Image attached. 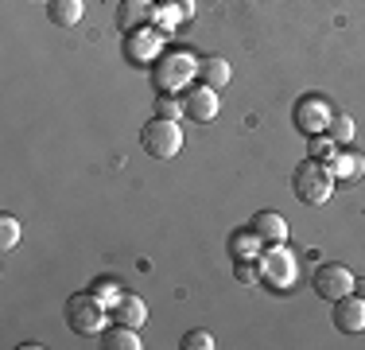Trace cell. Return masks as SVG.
Listing matches in <instances>:
<instances>
[{
  "label": "cell",
  "instance_id": "cell-10",
  "mask_svg": "<svg viewBox=\"0 0 365 350\" xmlns=\"http://www.w3.org/2000/svg\"><path fill=\"white\" fill-rule=\"evenodd\" d=\"M195 78L202 86H210V90H222V86H230L233 66L225 63L222 55H206V59H198V63H195Z\"/></svg>",
  "mask_w": 365,
  "mask_h": 350
},
{
  "label": "cell",
  "instance_id": "cell-21",
  "mask_svg": "<svg viewBox=\"0 0 365 350\" xmlns=\"http://www.w3.org/2000/svg\"><path fill=\"white\" fill-rule=\"evenodd\" d=\"M182 113H187V105L175 101V98H168V94H160L155 98V117H168V121H179Z\"/></svg>",
  "mask_w": 365,
  "mask_h": 350
},
{
  "label": "cell",
  "instance_id": "cell-16",
  "mask_svg": "<svg viewBox=\"0 0 365 350\" xmlns=\"http://www.w3.org/2000/svg\"><path fill=\"white\" fill-rule=\"evenodd\" d=\"M101 346L106 350H140V335H136V327H125V323H117L113 331L101 335Z\"/></svg>",
  "mask_w": 365,
  "mask_h": 350
},
{
  "label": "cell",
  "instance_id": "cell-5",
  "mask_svg": "<svg viewBox=\"0 0 365 350\" xmlns=\"http://www.w3.org/2000/svg\"><path fill=\"white\" fill-rule=\"evenodd\" d=\"M257 269H260V280H268V284H276V288H288L295 280V257L284 249V241L264 245L260 257H257Z\"/></svg>",
  "mask_w": 365,
  "mask_h": 350
},
{
  "label": "cell",
  "instance_id": "cell-20",
  "mask_svg": "<svg viewBox=\"0 0 365 350\" xmlns=\"http://www.w3.org/2000/svg\"><path fill=\"white\" fill-rule=\"evenodd\" d=\"M20 218H12V214H0V249L4 253H12L16 245H20Z\"/></svg>",
  "mask_w": 365,
  "mask_h": 350
},
{
  "label": "cell",
  "instance_id": "cell-13",
  "mask_svg": "<svg viewBox=\"0 0 365 350\" xmlns=\"http://www.w3.org/2000/svg\"><path fill=\"white\" fill-rule=\"evenodd\" d=\"M253 234L264 245H276V241H288V222H284L276 210H260V214L253 218Z\"/></svg>",
  "mask_w": 365,
  "mask_h": 350
},
{
  "label": "cell",
  "instance_id": "cell-2",
  "mask_svg": "<svg viewBox=\"0 0 365 350\" xmlns=\"http://www.w3.org/2000/svg\"><path fill=\"white\" fill-rule=\"evenodd\" d=\"M140 144L152 160H175L182 152V129L179 121H168V117H152L148 125L140 129Z\"/></svg>",
  "mask_w": 365,
  "mask_h": 350
},
{
  "label": "cell",
  "instance_id": "cell-3",
  "mask_svg": "<svg viewBox=\"0 0 365 350\" xmlns=\"http://www.w3.org/2000/svg\"><path fill=\"white\" fill-rule=\"evenodd\" d=\"M106 315H109V308L93 292H78L66 300V323H71L74 335H98L106 327Z\"/></svg>",
  "mask_w": 365,
  "mask_h": 350
},
{
  "label": "cell",
  "instance_id": "cell-4",
  "mask_svg": "<svg viewBox=\"0 0 365 350\" xmlns=\"http://www.w3.org/2000/svg\"><path fill=\"white\" fill-rule=\"evenodd\" d=\"M354 280H358V276H354L346 265L330 261V265H319V269H315V276H311V288H315L319 300L334 304V300H342V296L354 292Z\"/></svg>",
  "mask_w": 365,
  "mask_h": 350
},
{
  "label": "cell",
  "instance_id": "cell-26",
  "mask_svg": "<svg viewBox=\"0 0 365 350\" xmlns=\"http://www.w3.org/2000/svg\"><path fill=\"white\" fill-rule=\"evenodd\" d=\"M354 296H361V300H365V276L354 280Z\"/></svg>",
  "mask_w": 365,
  "mask_h": 350
},
{
  "label": "cell",
  "instance_id": "cell-23",
  "mask_svg": "<svg viewBox=\"0 0 365 350\" xmlns=\"http://www.w3.org/2000/svg\"><path fill=\"white\" fill-rule=\"evenodd\" d=\"M182 346L187 350H214V335L210 331H187V335H182Z\"/></svg>",
  "mask_w": 365,
  "mask_h": 350
},
{
  "label": "cell",
  "instance_id": "cell-6",
  "mask_svg": "<svg viewBox=\"0 0 365 350\" xmlns=\"http://www.w3.org/2000/svg\"><path fill=\"white\" fill-rule=\"evenodd\" d=\"M330 117H334V109H330V101L319 98V94H307V98H299V101H295V109H292V121H295V129H299L303 136L327 133Z\"/></svg>",
  "mask_w": 365,
  "mask_h": 350
},
{
  "label": "cell",
  "instance_id": "cell-22",
  "mask_svg": "<svg viewBox=\"0 0 365 350\" xmlns=\"http://www.w3.org/2000/svg\"><path fill=\"white\" fill-rule=\"evenodd\" d=\"M93 296H98L106 308H113V304L120 300V288H117V280H109V276H101L98 280V288H93Z\"/></svg>",
  "mask_w": 365,
  "mask_h": 350
},
{
  "label": "cell",
  "instance_id": "cell-11",
  "mask_svg": "<svg viewBox=\"0 0 365 350\" xmlns=\"http://www.w3.org/2000/svg\"><path fill=\"white\" fill-rule=\"evenodd\" d=\"M190 74H195V59L190 55H168L163 66L155 70V82H160V90H175V86L187 82Z\"/></svg>",
  "mask_w": 365,
  "mask_h": 350
},
{
  "label": "cell",
  "instance_id": "cell-24",
  "mask_svg": "<svg viewBox=\"0 0 365 350\" xmlns=\"http://www.w3.org/2000/svg\"><path fill=\"white\" fill-rule=\"evenodd\" d=\"M237 276L245 280V284H253V280L260 276V269H257V261H237Z\"/></svg>",
  "mask_w": 365,
  "mask_h": 350
},
{
  "label": "cell",
  "instance_id": "cell-19",
  "mask_svg": "<svg viewBox=\"0 0 365 350\" xmlns=\"http://www.w3.org/2000/svg\"><path fill=\"white\" fill-rule=\"evenodd\" d=\"M327 133L334 136V144H350V140H354V133H358V129H354V117H350V113L334 109V117H330Z\"/></svg>",
  "mask_w": 365,
  "mask_h": 350
},
{
  "label": "cell",
  "instance_id": "cell-9",
  "mask_svg": "<svg viewBox=\"0 0 365 350\" xmlns=\"http://www.w3.org/2000/svg\"><path fill=\"white\" fill-rule=\"evenodd\" d=\"M152 16H155V0H125V4L117 8V28L133 35V31L148 28Z\"/></svg>",
  "mask_w": 365,
  "mask_h": 350
},
{
  "label": "cell",
  "instance_id": "cell-1",
  "mask_svg": "<svg viewBox=\"0 0 365 350\" xmlns=\"http://www.w3.org/2000/svg\"><path fill=\"white\" fill-rule=\"evenodd\" d=\"M334 168L330 164H319V160H303L292 175V187H295V199L307 206H323L330 195H334Z\"/></svg>",
  "mask_w": 365,
  "mask_h": 350
},
{
  "label": "cell",
  "instance_id": "cell-18",
  "mask_svg": "<svg viewBox=\"0 0 365 350\" xmlns=\"http://www.w3.org/2000/svg\"><path fill=\"white\" fill-rule=\"evenodd\" d=\"M307 156H311V160H319V164H334V156H338L334 136H330V133H315V136H311V144H307Z\"/></svg>",
  "mask_w": 365,
  "mask_h": 350
},
{
  "label": "cell",
  "instance_id": "cell-17",
  "mask_svg": "<svg viewBox=\"0 0 365 350\" xmlns=\"http://www.w3.org/2000/svg\"><path fill=\"white\" fill-rule=\"evenodd\" d=\"M260 245H264V241H260L253 230H249V234H233V238H230V249H233V257H237V261H257L260 257Z\"/></svg>",
  "mask_w": 365,
  "mask_h": 350
},
{
  "label": "cell",
  "instance_id": "cell-27",
  "mask_svg": "<svg viewBox=\"0 0 365 350\" xmlns=\"http://www.w3.org/2000/svg\"><path fill=\"white\" fill-rule=\"evenodd\" d=\"M39 4H51V0H39Z\"/></svg>",
  "mask_w": 365,
  "mask_h": 350
},
{
  "label": "cell",
  "instance_id": "cell-25",
  "mask_svg": "<svg viewBox=\"0 0 365 350\" xmlns=\"http://www.w3.org/2000/svg\"><path fill=\"white\" fill-rule=\"evenodd\" d=\"M171 8H175L182 20H190V16H195V4H190V0H171Z\"/></svg>",
  "mask_w": 365,
  "mask_h": 350
},
{
  "label": "cell",
  "instance_id": "cell-15",
  "mask_svg": "<svg viewBox=\"0 0 365 350\" xmlns=\"http://www.w3.org/2000/svg\"><path fill=\"white\" fill-rule=\"evenodd\" d=\"M330 168H334V179L338 183H354V179H361V175H365V156H358V152H338Z\"/></svg>",
  "mask_w": 365,
  "mask_h": 350
},
{
  "label": "cell",
  "instance_id": "cell-14",
  "mask_svg": "<svg viewBox=\"0 0 365 350\" xmlns=\"http://www.w3.org/2000/svg\"><path fill=\"white\" fill-rule=\"evenodd\" d=\"M47 16H51L55 28H78L82 16H86V0H51Z\"/></svg>",
  "mask_w": 365,
  "mask_h": 350
},
{
  "label": "cell",
  "instance_id": "cell-12",
  "mask_svg": "<svg viewBox=\"0 0 365 350\" xmlns=\"http://www.w3.org/2000/svg\"><path fill=\"white\" fill-rule=\"evenodd\" d=\"M113 323H125V327H140V323H148V304L140 300V296L133 292H120V300L109 308Z\"/></svg>",
  "mask_w": 365,
  "mask_h": 350
},
{
  "label": "cell",
  "instance_id": "cell-8",
  "mask_svg": "<svg viewBox=\"0 0 365 350\" xmlns=\"http://www.w3.org/2000/svg\"><path fill=\"white\" fill-rule=\"evenodd\" d=\"M187 117L190 121H198V125H210L214 117H218V90H210V86H202L198 82L195 90L187 94Z\"/></svg>",
  "mask_w": 365,
  "mask_h": 350
},
{
  "label": "cell",
  "instance_id": "cell-7",
  "mask_svg": "<svg viewBox=\"0 0 365 350\" xmlns=\"http://www.w3.org/2000/svg\"><path fill=\"white\" fill-rule=\"evenodd\" d=\"M330 319H334V327L342 331V335H361L365 331V300L361 296H342V300H334V311H330Z\"/></svg>",
  "mask_w": 365,
  "mask_h": 350
}]
</instances>
